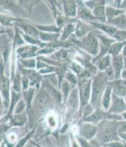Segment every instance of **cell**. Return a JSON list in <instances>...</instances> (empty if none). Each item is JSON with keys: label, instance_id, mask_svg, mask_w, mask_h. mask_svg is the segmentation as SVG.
<instances>
[{"label": "cell", "instance_id": "cell-33", "mask_svg": "<svg viewBox=\"0 0 126 147\" xmlns=\"http://www.w3.org/2000/svg\"><path fill=\"white\" fill-rule=\"evenodd\" d=\"M11 87L12 90L18 92V93H21L22 92V85H21V74L20 71L17 70L14 77L11 79Z\"/></svg>", "mask_w": 126, "mask_h": 147}, {"label": "cell", "instance_id": "cell-16", "mask_svg": "<svg viewBox=\"0 0 126 147\" xmlns=\"http://www.w3.org/2000/svg\"><path fill=\"white\" fill-rule=\"evenodd\" d=\"M90 24L91 26H93L95 28L101 31L105 34L106 36H109L112 39L114 38V36L117 32V29L116 28H114V26H112L107 23H99L97 21H93V22L90 23Z\"/></svg>", "mask_w": 126, "mask_h": 147}, {"label": "cell", "instance_id": "cell-22", "mask_svg": "<svg viewBox=\"0 0 126 147\" xmlns=\"http://www.w3.org/2000/svg\"><path fill=\"white\" fill-rule=\"evenodd\" d=\"M37 126L38 124L29 129V131L26 134H24L22 137L20 138V139L17 142V143L14 145V147H24L31 140H33V138L35 137V135H36Z\"/></svg>", "mask_w": 126, "mask_h": 147}, {"label": "cell", "instance_id": "cell-35", "mask_svg": "<svg viewBox=\"0 0 126 147\" xmlns=\"http://www.w3.org/2000/svg\"><path fill=\"white\" fill-rule=\"evenodd\" d=\"M59 88H61L60 91L61 93H62V103L63 105H64V104L66 103V100L68 98V97L69 96V94L71 93V91H72L73 87H72L67 81L63 80Z\"/></svg>", "mask_w": 126, "mask_h": 147}, {"label": "cell", "instance_id": "cell-51", "mask_svg": "<svg viewBox=\"0 0 126 147\" xmlns=\"http://www.w3.org/2000/svg\"><path fill=\"white\" fill-rule=\"evenodd\" d=\"M36 146H37V147H43V146H40V145L38 144V143H37V142H36Z\"/></svg>", "mask_w": 126, "mask_h": 147}, {"label": "cell", "instance_id": "cell-26", "mask_svg": "<svg viewBox=\"0 0 126 147\" xmlns=\"http://www.w3.org/2000/svg\"><path fill=\"white\" fill-rule=\"evenodd\" d=\"M13 36L8 34H5L0 36V62L3 60V56L4 51L12 46Z\"/></svg>", "mask_w": 126, "mask_h": 147}, {"label": "cell", "instance_id": "cell-53", "mask_svg": "<svg viewBox=\"0 0 126 147\" xmlns=\"http://www.w3.org/2000/svg\"><path fill=\"white\" fill-rule=\"evenodd\" d=\"M124 147H126V143L125 144H124Z\"/></svg>", "mask_w": 126, "mask_h": 147}, {"label": "cell", "instance_id": "cell-40", "mask_svg": "<svg viewBox=\"0 0 126 147\" xmlns=\"http://www.w3.org/2000/svg\"><path fill=\"white\" fill-rule=\"evenodd\" d=\"M83 3H84V4L85 5L86 7H87L90 10L92 11L94 8L98 5L99 2H97V1H84Z\"/></svg>", "mask_w": 126, "mask_h": 147}, {"label": "cell", "instance_id": "cell-27", "mask_svg": "<svg viewBox=\"0 0 126 147\" xmlns=\"http://www.w3.org/2000/svg\"><path fill=\"white\" fill-rule=\"evenodd\" d=\"M39 39L44 43H53L60 40V32L49 33L39 32Z\"/></svg>", "mask_w": 126, "mask_h": 147}, {"label": "cell", "instance_id": "cell-9", "mask_svg": "<svg viewBox=\"0 0 126 147\" xmlns=\"http://www.w3.org/2000/svg\"><path fill=\"white\" fill-rule=\"evenodd\" d=\"M77 18L78 21H83L87 24L96 21L92 14V11L85 6L83 2H77Z\"/></svg>", "mask_w": 126, "mask_h": 147}, {"label": "cell", "instance_id": "cell-6", "mask_svg": "<svg viewBox=\"0 0 126 147\" xmlns=\"http://www.w3.org/2000/svg\"><path fill=\"white\" fill-rule=\"evenodd\" d=\"M14 27H17L21 32L25 35L39 38V31L35 27L33 21H28V19H21L16 22Z\"/></svg>", "mask_w": 126, "mask_h": 147}, {"label": "cell", "instance_id": "cell-30", "mask_svg": "<svg viewBox=\"0 0 126 147\" xmlns=\"http://www.w3.org/2000/svg\"><path fill=\"white\" fill-rule=\"evenodd\" d=\"M33 24L35 25V27L39 31L43 32H49V33H58L61 32V29L58 27L57 25L54 24H37L33 22Z\"/></svg>", "mask_w": 126, "mask_h": 147}, {"label": "cell", "instance_id": "cell-21", "mask_svg": "<svg viewBox=\"0 0 126 147\" xmlns=\"http://www.w3.org/2000/svg\"><path fill=\"white\" fill-rule=\"evenodd\" d=\"M112 95H113V87H112V84H108L101 99L100 108L103 109L104 111H108L109 108L110 106L111 101H112Z\"/></svg>", "mask_w": 126, "mask_h": 147}, {"label": "cell", "instance_id": "cell-55", "mask_svg": "<svg viewBox=\"0 0 126 147\" xmlns=\"http://www.w3.org/2000/svg\"><path fill=\"white\" fill-rule=\"evenodd\" d=\"M34 142H35V141H34Z\"/></svg>", "mask_w": 126, "mask_h": 147}, {"label": "cell", "instance_id": "cell-5", "mask_svg": "<svg viewBox=\"0 0 126 147\" xmlns=\"http://www.w3.org/2000/svg\"><path fill=\"white\" fill-rule=\"evenodd\" d=\"M64 105H66L67 115L74 114L77 111L78 108L81 106L80 95H79V90L77 87L72 88V91Z\"/></svg>", "mask_w": 126, "mask_h": 147}, {"label": "cell", "instance_id": "cell-50", "mask_svg": "<svg viewBox=\"0 0 126 147\" xmlns=\"http://www.w3.org/2000/svg\"><path fill=\"white\" fill-rule=\"evenodd\" d=\"M121 117H122V119L126 120V112H125V113H123L121 114Z\"/></svg>", "mask_w": 126, "mask_h": 147}, {"label": "cell", "instance_id": "cell-31", "mask_svg": "<svg viewBox=\"0 0 126 147\" xmlns=\"http://www.w3.org/2000/svg\"><path fill=\"white\" fill-rule=\"evenodd\" d=\"M125 45L126 41H125V42H117V41H115L110 47L108 52H107V54L110 55L111 57L119 55L121 53V51H123V48L125 47Z\"/></svg>", "mask_w": 126, "mask_h": 147}, {"label": "cell", "instance_id": "cell-39", "mask_svg": "<svg viewBox=\"0 0 126 147\" xmlns=\"http://www.w3.org/2000/svg\"><path fill=\"white\" fill-rule=\"evenodd\" d=\"M21 85H22V91L28 90L30 88V82L29 79L26 76L21 75Z\"/></svg>", "mask_w": 126, "mask_h": 147}, {"label": "cell", "instance_id": "cell-15", "mask_svg": "<svg viewBox=\"0 0 126 147\" xmlns=\"http://www.w3.org/2000/svg\"><path fill=\"white\" fill-rule=\"evenodd\" d=\"M41 121H43L46 124V127L49 131H54L57 128L58 124V117L54 110H49L43 117Z\"/></svg>", "mask_w": 126, "mask_h": 147}, {"label": "cell", "instance_id": "cell-44", "mask_svg": "<svg viewBox=\"0 0 126 147\" xmlns=\"http://www.w3.org/2000/svg\"><path fill=\"white\" fill-rule=\"evenodd\" d=\"M68 127H69V124H68V123H65V124L62 125V127H61L60 133H65V132L67 131V129H68Z\"/></svg>", "mask_w": 126, "mask_h": 147}, {"label": "cell", "instance_id": "cell-17", "mask_svg": "<svg viewBox=\"0 0 126 147\" xmlns=\"http://www.w3.org/2000/svg\"><path fill=\"white\" fill-rule=\"evenodd\" d=\"M91 30L92 28L90 24L77 20L75 23V32H74V35L78 39L84 38L88 33H90Z\"/></svg>", "mask_w": 126, "mask_h": 147}, {"label": "cell", "instance_id": "cell-1", "mask_svg": "<svg viewBox=\"0 0 126 147\" xmlns=\"http://www.w3.org/2000/svg\"><path fill=\"white\" fill-rule=\"evenodd\" d=\"M52 100L53 99L50 95V94L43 87H40V89L36 91L32 109L28 113H33V117L35 118L37 123H39L46 113L49 110H51V107L53 105Z\"/></svg>", "mask_w": 126, "mask_h": 147}, {"label": "cell", "instance_id": "cell-48", "mask_svg": "<svg viewBox=\"0 0 126 147\" xmlns=\"http://www.w3.org/2000/svg\"><path fill=\"white\" fill-rule=\"evenodd\" d=\"M122 56L123 57H126V45L125 46V47L123 48V51H122Z\"/></svg>", "mask_w": 126, "mask_h": 147}, {"label": "cell", "instance_id": "cell-2", "mask_svg": "<svg viewBox=\"0 0 126 147\" xmlns=\"http://www.w3.org/2000/svg\"><path fill=\"white\" fill-rule=\"evenodd\" d=\"M109 80H110V78L106 71L98 72L91 80V94L89 104L95 109L101 106V99L108 85Z\"/></svg>", "mask_w": 126, "mask_h": 147}, {"label": "cell", "instance_id": "cell-20", "mask_svg": "<svg viewBox=\"0 0 126 147\" xmlns=\"http://www.w3.org/2000/svg\"><path fill=\"white\" fill-rule=\"evenodd\" d=\"M107 115H108V113L104 111L102 109H96L90 116H88L87 118L84 119V122L91 123L96 125V123H99L102 120H104L106 117H107Z\"/></svg>", "mask_w": 126, "mask_h": 147}, {"label": "cell", "instance_id": "cell-52", "mask_svg": "<svg viewBox=\"0 0 126 147\" xmlns=\"http://www.w3.org/2000/svg\"><path fill=\"white\" fill-rule=\"evenodd\" d=\"M124 100H125V103H126V97H125V98H124Z\"/></svg>", "mask_w": 126, "mask_h": 147}, {"label": "cell", "instance_id": "cell-49", "mask_svg": "<svg viewBox=\"0 0 126 147\" xmlns=\"http://www.w3.org/2000/svg\"><path fill=\"white\" fill-rule=\"evenodd\" d=\"M0 147H7V146H6V142L3 141V140L2 141V142H1V144H0Z\"/></svg>", "mask_w": 126, "mask_h": 147}, {"label": "cell", "instance_id": "cell-41", "mask_svg": "<svg viewBox=\"0 0 126 147\" xmlns=\"http://www.w3.org/2000/svg\"><path fill=\"white\" fill-rule=\"evenodd\" d=\"M126 132V120L125 121H121L119 124L117 125V133L120 135L122 133Z\"/></svg>", "mask_w": 126, "mask_h": 147}, {"label": "cell", "instance_id": "cell-25", "mask_svg": "<svg viewBox=\"0 0 126 147\" xmlns=\"http://www.w3.org/2000/svg\"><path fill=\"white\" fill-rule=\"evenodd\" d=\"M75 22H71L66 24L61 29L60 32V41L66 42L68 39H69L72 34L75 32Z\"/></svg>", "mask_w": 126, "mask_h": 147}, {"label": "cell", "instance_id": "cell-29", "mask_svg": "<svg viewBox=\"0 0 126 147\" xmlns=\"http://www.w3.org/2000/svg\"><path fill=\"white\" fill-rule=\"evenodd\" d=\"M111 59L112 57L109 54H106L101 57L96 62L97 69H99V72H105L106 69L111 66Z\"/></svg>", "mask_w": 126, "mask_h": 147}, {"label": "cell", "instance_id": "cell-32", "mask_svg": "<svg viewBox=\"0 0 126 147\" xmlns=\"http://www.w3.org/2000/svg\"><path fill=\"white\" fill-rule=\"evenodd\" d=\"M107 24H110L114 28H116L117 30L126 31V15L125 13L117 17L113 21L109 22Z\"/></svg>", "mask_w": 126, "mask_h": 147}, {"label": "cell", "instance_id": "cell-19", "mask_svg": "<svg viewBox=\"0 0 126 147\" xmlns=\"http://www.w3.org/2000/svg\"><path fill=\"white\" fill-rule=\"evenodd\" d=\"M92 14L97 22L106 23V2H99L98 5L92 10Z\"/></svg>", "mask_w": 126, "mask_h": 147}, {"label": "cell", "instance_id": "cell-36", "mask_svg": "<svg viewBox=\"0 0 126 147\" xmlns=\"http://www.w3.org/2000/svg\"><path fill=\"white\" fill-rule=\"evenodd\" d=\"M64 80L68 82L73 88L77 87L78 84V77L72 71H66L64 76Z\"/></svg>", "mask_w": 126, "mask_h": 147}, {"label": "cell", "instance_id": "cell-47", "mask_svg": "<svg viewBox=\"0 0 126 147\" xmlns=\"http://www.w3.org/2000/svg\"><path fill=\"white\" fill-rule=\"evenodd\" d=\"M119 136H120L121 138H122L124 141L126 142V132H125V133H122V134H120V135H119Z\"/></svg>", "mask_w": 126, "mask_h": 147}, {"label": "cell", "instance_id": "cell-13", "mask_svg": "<svg viewBox=\"0 0 126 147\" xmlns=\"http://www.w3.org/2000/svg\"><path fill=\"white\" fill-rule=\"evenodd\" d=\"M79 131H80L81 137L84 138L87 141V140L92 139L96 136L98 132V127L95 124L87 123V122H84L83 124H81Z\"/></svg>", "mask_w": 126, "mask_h": 147}, {"label": "cell", "instance_id": "cell-7", "mask_svg": "<svg viewBox=\"0 0 126 147\" xmlns=\"http://www.w3.org/2000/svg\"><path fill=\"white\" fill-rule=\"evenodd\" d=\"M114 126V123H110V125H106L101 133L99 135V140L102 142L109 143L110 142L117 141V126Z\"/></svg>", "mask_w": 126, "mask_h": 147}, {"label": "cell", "instance_id": "cell-45", "mask_svg": "<svg viewBox=\"0 0 126 147\" xmlns=\"http://www.w3.org/2000/svg\"><path fill=\"white\" fill-rule=\"evenodd\" d=\"M24 147H37V146H36V142H35L34 140L33 139V140H31V141L29 142H28V144L26 145Z\"/></svg>", "mask_w": 126, "mask_h": 147}, {"label": "cell", "instance_id": "cell-34", "mask_svg": "<svg viewBox=\"0 0 126 147\" xmlns=\"http://www.w3.org/2000/svg\"><path fill=\"white\" fill-rule=\"evenodd\" d=\"M37 57L28 59H18V65L24 69H36Z\"/></svg>", "mask_w": 126, "mask_h": 147}, {"label": "cell", "instance_id": "cell-18", "mask_svg": "<svg viewBox=\"0 0 126 147\" xmlns=\"http://www.w3.org/2000/svg\"><path fill=\"white\" fill-rule=\"evenodd\" d=\"M36 91H37V90L36 88L30 87L28 90H23L21 92V98L24 100V103L26 105V112H27V113L30 111L31 109H32V105H33V102L34 101L35 96H36Z\"/></svg>", "mask_w": 126, "mask_h": 147}, {"label": "cell", "instance_id": "cell-42", "mask_svg": "<svg viewBox=\"0 0 126 147\" xmlns=\"http://www.w3.org/2000/svg\"><path fill=\"white\" fill-rule=\"evenodd\" d=\"M106 146L107 147H124V144L121 142L117 141H113L106 143Z\"/></svg>", "mask_w": 126, "mask_h": 147}, {"label": "cell", "instance_id": "cell-12", "mask_svg": "<svg viewBox=\"0 0 126 147\" xmlns=\"http://www.w3.org/2000/svg\"><path fill=\"white\" fill-rule=\"evenodd\" d=\"M62 14L66 18L70 19H74L77 18V3L75 1H70V0L62 1Z\"/></svg>", "mask_w": 126, "mask_h": 147}, {"label": "cell", "instance_id": "cell-3", "mask_svg": "<svg viewBox=\"0 0 126 147\" xmlns=\"http://www.w3.org/2000/svg\"><path fill=\"white\" fill-rule=\"evenodd\" d=\"M11 90V79L9 76L6 74V66L3 62V60H2L0 62V95L2 98L3 107L6 113L10 102Z\"/></svg>", "mask_w": 126, "mask_h": 147}, {"label": "cell", "instance_id": "cell-14", "mask_svg": "<svg viewBox=\"0 0 126 147\" xmlns=\"http://www.w3.org/2000/svg\"><path fill=\"white\" fill-rule=\"evenodd\" d=\"M111 68L113 69L114 75V80H119L121 78V72L124 69V58L121 54L117 56L112 57L111 59Z\"/></svg>", "mask_w": 126, "mask_h": 147}, {"label": "cell", "instance_id": "cell-10", "mask_svg": "<svg viewBox=\"0 0 126 147\" xmlns=\"http://www.w3.org/2000/svg\"><path fill=\"white\" fill-rule=\"evenodd\" d=\"M126 112V103L124 98L114 95H112V101L107 113L110 114H120Z\"/></svg>", "mask_w": 126, "mask_h": 147}, {"label": "cell", "instance_id": "cell-38", "mask_svg": "<svg viewBox=\"0 0 126 147\" xmlns=\"http://www.w3.org/2000/svg\"><path fill=\"white\" fill-rule=\"evenodd\" d=\"M10 128H12L8 122H2L0 123V140H3V138Z\"/></svg>", "mask_w": 126, "mask_h": 147}, {"label": "cell", "instance_id": "cell-23", "mask_svg": "<svg viewBox=\"0 0 126 147\" xmlns=\"http://www.w3.org/2000/svg\"><path fill=\"white\" fill-rule=\"evenodd\" d=\"M20 20L21 19L9 15V13H4L0 12V24L3 27L7 28H13L14 26V24Z\"/></svg>", "mask_w": 126, "mask_h": 147}, {"label": "cell", "instance_id": "cell-4", "mask_svg": "<svg viewBox=\"0 0 126 147\" xmlns=\"http://www.w3.org/2000/svg\"><path fill=\"white\" fill-rule=\"evenodd\" d=\"M79 45L87 54L97 57L99 54V40L97 36H96L92 32L88 33L87 36L79 41Z\"/></svg>", "mask_w": 126, "mask_h": 147}, {"label": "cell", "instance_id": "cell-11", "mask_svg": "<svg viewBox=\"0 0 126 147\" xmlns=\"http://www.w3.org/2000/svg\"><path fill=\"white\" fill-rule=\"evenodd\" d=\"M8 123L11 127L23 128L28 123V117L27 113L13 114L8 120Z\"/></svg>", "mask_w": 126, "mask_h": 147}, {"label": "cell", "instance_id": "cell-37", "mask_svg": "<svg viewBox=\"0 0 126 147\" xmlns=\"http://www.w3.org/2000/svg\"><path fill=\"white\" fill-rule=\"evenodd\" d=\"M27 113V112H26V105L24 103V100L21 98L16 105L13 114H19V113Z\"/></svg>", "mask_w": 126, "mask_h": 147}, {"label": "cell", "instance_id": "cell-54", "mask_svg": "<svg viewBox=\"0 0 126 147\" xmlns=\"http://www.w3.org/2000/svg\"><path fill=\"white\" fill-rule=\"evenodd\" d=\"M2 141H3V140H0V144H1V142H2Z\"/></svg>", "mask_w": 126, "mask_h": 147}, {"label": "cell", "instance_id": "cell-24", "mask_svg": "<svg viewBox=\"0 0 126 147\" xmlns=\"http://www.w3.org/2000/svg\"><path fill=\"white\" fill-rule=\"evenodd\" d=\"M125 13V9H118L116 7L111 6H106V23L110 22L117 17Z\"/></svg>", "mask_w": 126, "mask_h": 147}, {"label": "cell", "instance_id": "cell-43", "mask_svg": "<svg viewBox=\"0 0 126 147\" xmlns=\"http://www.w3.org/2000/svg\"><path fill=\"white\" fill-rule=\"evenodd\" d=\"M70 145H71V147H81L80 146V145H79L77 140L74 139L72 137L71 138V139H70Z\"/></svg>", "mask_w": 126, "mask_h": 147}, {"label": "cell", "instance_id": "cell-28", "mask_svg": "<svg viewBox=\"0 0 126 147\" xmlns=\"http://www.w3.org/2000/svg\"><path fill=\"white\" fill-rule=\"evenodd\" d=\"M111 84L113 87V94L114 95L125 98L126 97V81L124 80V82L121 83L114 82Z\"/></svg>", "mask_w": 126, "mask_h": 147}, {"label": "cell", "instance_id": "cell-8", "mask_svg": "<svg viewBox=\"0 0 126 147\" xmlns=\"http://www.w3.org/2000/svg\"><path fill=\"white\" fill-rule=\"evenodd\" d=\"M38 50H39L38 47L29 45L26 43L16 50V57L18 59H28V58L37 57L36 54Z\"/></svg>", "mask_w": 126, "mask_h": 147}, {"label": "cell", "instance_id": "cell-46", "mask_svg": "<svg viewBox=\"0 0 126 147\" xmlns=\"http://www.w3.org/2000/svg\"><path fill=\"white\" fill-rule=\"evenodd\" d=\"M121 78L125 81H126V69H123V71L121 72Z\"/></svg>", "mask_w": 126, "mask_h": 147}]
</instances>
